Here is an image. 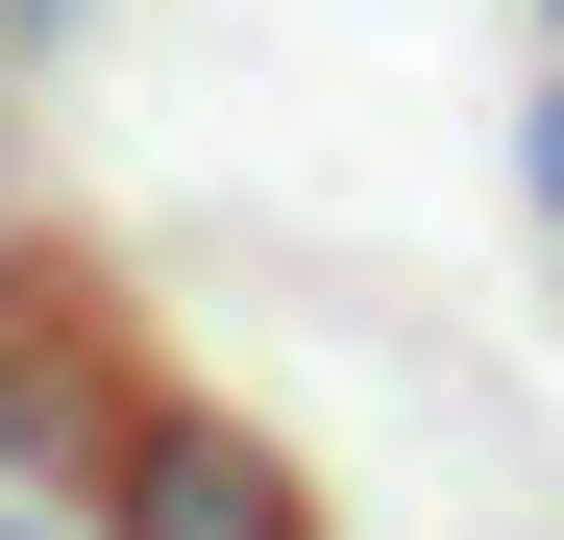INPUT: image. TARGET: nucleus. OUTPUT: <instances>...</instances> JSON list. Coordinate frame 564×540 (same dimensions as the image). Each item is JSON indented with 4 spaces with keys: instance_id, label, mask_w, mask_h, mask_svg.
Returning <instances> with one entry per match:
<instances>
[{
    "instance_id": "1",
    "label": "nucleus",
    "mask_w": 564,
    "mask_h": 540,
    "mask_svg": "<svg viewBox=\"0 0 564 540\" xmlns=\"http://www.w3.org/2000/svg\"><path fill=\"white\" fill-rule=\"evenodd\" d=\"M99 540H319V492H295V442H270V418L148 393V418L99 442Z\"/></svg>"
},
{
    "instance_id": "2",
    "label": "nucleus",
    "mask_w": 564,
    "mask_h": 540,
    "mask_svg": "<svg viewBox=\"0 0 564 540\" xmlns=\"http://www.w3.org/2000/svg\"><path fill=\"white\" fill-rule=\"evenodd\" d=\"M148 393H172V369H123L99 270H0V467H74V492H99V442H123Z\"/></svg>"
},
{
    "instance_id": "3",
    "label": "nucleus",
    "mask_w": 564,
    "mask_h": 540,
    "mask_svg": "<svg viewBox=\"0 0 564 540\" xmlns=\"http://www.w3.org/2000/svg\"><path fill=\"white\" fill-rule=\"evenodd\" d=\"M516 172H540V222H564V74H540V123H516Z\"/></svg>"
},
{
    "instance_id": "4",
    "label": "nucleus",
    "mask_w": 564,
    "mask_h": 540,
    "mask_svg": "<svg viewBox=\"0 0 564 540\" xmlns=\"http://www.w3.org/2000/svg\"><path fill=\"white\" fill-rule=\"evenodd\" d=\"M74 25H99V0H0V50H74Z\"/></svg>"
},
{
    "instance_id": "5",
    "label": "nucleus",
    "mask_w": 564,
    "mask_h": 540,
    "mask_svg": "<svg viewBox=\"0 0 564 540\" xmlns=\"http://www.w3.org/2000/svg\"><path fill=\"white\" fill-rule=\"evenodd\" d=\"M0 540H50V516H0Z\"/></svg>"
},
{
    "instance_id": "6",
    "label": "nucleus",
    "mask_w": 564,
    "mask_h": 540,
    "mask_svg": "<svg viewBox=\"0 0 564 540\" xmlns=\"http://www.w3.org/2000/svg\"><path fill=\"white\" fill-rule=\"evenodd\" d=\"M540 25H564V0H540Z\"/></svg>"
}]
</instances>
